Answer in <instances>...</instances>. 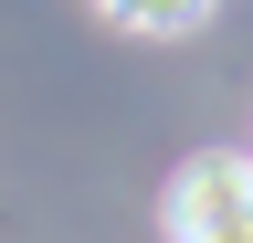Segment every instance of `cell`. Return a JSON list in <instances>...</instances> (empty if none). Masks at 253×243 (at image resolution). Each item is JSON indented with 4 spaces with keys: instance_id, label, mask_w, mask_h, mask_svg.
<instances>
[{
    "instance_id": "obj_1",
    "label": "cell",
    "mask_w": 253,
    "mask_h": 243,
    "mask_svg": "<svg viewBox=\"0 0 253 243\" xmlns=\"http://www.w3.org/2000/svg\"><path fill=\"white\" fill-rule=\"evenodd\" d=\"M95 11H106L116 32H148V43H169V32H201V21H211V0H95Z\"/></svg>"
}]
</instances>
